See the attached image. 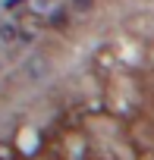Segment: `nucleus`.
<instances>
[{"label": "nucleus", "mask_w": 154, "mask_h": 160, "mask_svg": "<svg viewBox=\"0 0 154 160\" xmlns=\"http://www.w3.org/2000/svg\"><path fill=\"white\" fill-rule=\"evenodd\" d=\"M44 75H50V60L44 53H32L25 60V78H32V82H41Z\"/></svg>", "instance_id": "nucleus-1"}, {"label": "nucleus", "mask_w": 154, "mask_h": 160, "mask_svg": "<svg viewBox=\"0 0 154 160\" xmlns=\"http://www.w3.org/2000/svg\"><path fill=\"white\" fill-rule=\"evenodd\" d=\"M19 41V25L16 22H0V47H13Z\"/></svg>", "instance_id": "nucleus-2"}, {"label": "nucleus", "mask_w": 154, "mask_h": 160, "mask_svg": "<svg viewBox=\"0 0 154 160\" xmlns=\"http://www.w3.org/2000/svg\"><path fill=\"white\" fill-rule=\"evenodd\" d=\"M47 22H50V28H66V22H69V13H66V10H54Z\"/></svg>", "instance_id": "nucleus-3"}, {"label": "nucleus", "mask_w": 154, "mask_h": 160, "mask_svg": "<svg viewBox=\"0 0 154 160\" xmlns=\"http://www.w3.org/2000/svg\"><path fill=\"white\" fill-rule=\"evenodd\" d=\"M95 3H98V0H69V10H75V13H88Z\"/></svg>", "instance_id": "nucleus-4"}, {"label": "nucleus", "mask_w": 154, "mask_h": 160, "mask_svg": "<svg viewBox=\"0 0 154 160\" xmlns=\"http://www.w3.org/2000/svg\"><path fill=\"white\" fill-rule=\"evenodd\" d=\"M22 3H25V0H3V7H7V10H16V7H22Z\"/></svg>", "instance_id": "nucleus-5"}]
</instances>
